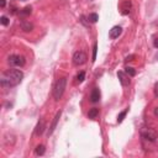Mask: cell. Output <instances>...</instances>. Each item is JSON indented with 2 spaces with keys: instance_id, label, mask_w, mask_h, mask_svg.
I'll use <instances>...</instances> for the list:
<instances>
[{
  "instance_id": "30bf717a",
  "label": "cell",
  "mask_w": 158,
  "mask_h": 158,
  "mask_svg": "<svg viewBox=\"0 0 158 158\" xmlns=\"http://www.w3.org/2000/svg\"><path fill=\"white\" fill-rule=\"evenodd\" d=\"M130 9H131V2L128 0H123V2L121 5V12H122V15H127L130 12Z\"/></svg>"
},
{
  "instance_id": "603a6c76",
  "label": "cell",
  "mask_w": 158,
  "mask_h": 158,
  "mask_svg": "<svg viewBox=\"0 0 158 158\" xmlns=\"http://www.w3.org/2000/svg\"><path fill=\"white\" fill-rule=\"evenodd\" d=\"M153 46H154L156 48H158V38H156V40L153 41Z\"/></svg>"
},
{
  "instance_id": "9a60e30c",
  "label": "cell",
  "mask_w": 158,
  "mask_h": 158,
  "mask_svg": "<svg viewBox=\"0 0 158 158\" xmlns=\"http://www.w3.org/2000/svg\"><path fill=\"white\" fill-rule=\"evenodd\" d=\"M31 11H32V7H31V6H26V7H23L22 10H20V15H21V16H26V15H30Z\"/></svg>"
},
{
  "instance_id": "2e32d148",
  "label": "cell",
  "mask_w": 158,
  "mask_h": 158,
  "mask_svg": "<svg viewBox=\"0 0 158 158\" xmlns=\"http://www.w3.org/2000/svg\"><path fill=\"white\" fill-rule=\"evenodd\" d=\"M125 69H126L125 72H126V73H127L130 77H135V75H136V70H135L132 67H126Z\"/></svg>"
},
{
  "instance_id": "277c9868",
  "label": "cell",
  "mask_w": 158,
  "mask_h": 158,
  "mask_svg": "<svg viewBox=\"0 0 158 158\" xmlns=\"http://www.w3.org/2000/svg\"><path fill=\"white\" fill-rule=\"evenodd\" d=\"M86 59H88V57L83 51H77L73 54V64L74 65H81L86 62Z\"/></svg>"
},
{
  "instance_id": "ba28073f",
  "label": "cell",
  "mask_w": 158,
  "mask_h": 158,
  "mask_svg": "<svg viewBox=\"0 0 158 158\" xmlns=\"http://www.w3.org/2000/svg\"><path fill=\"white\" fill-rule=\"evenodd\" d=\"M99 100H100V91H99L98 88H95V89H93V91L90 94V101L91 102H98Z\"/></svg>"
},
{
  "instance_id": "d6986e66",
  "label": "cell",
  "mask_w": 158,
  "mask_h": 158,
  "mask_svg": "<svg viewBox=\"0 0 158 158\" xmlns=\"http://www.w3.org/2000/svg\"><path fill=\"white\" fill-rule=\"evenodd\" d=\"M126 114H127V110H123L122 112H120V115L117 116V122H122L123 121V117L126 116Z\"/></svg>"
},
{
  "instance_id": "484cf974",
  "label": "cell",
  "mask_w": 158,
  "mask_h": 158,
  "mask_svg": "<svg viewBox=\"0 0 158 158\" xmlns=\"http://www.w3.org/2000/svg\"><path fill=\"white\" fill-rule=\"evenodd\" d=\"M154 116H156V117H158V106L154 109Z\"/></svg>"
},
{
  "instance_id": "6da1fadb",
  "label": "cell",
  "mask_w": 158,
  "mask_h": 158,
  "mask_svg": "<svg viewBox=\"0 0 158 158\" xmlns=\"http://www.w3.org/2000/svg\"><path fill=\"white\" fill-rule=\"evenodd\" d=\"M23 73L19 69H9L1 77V85L4 88H12L21 83Z\"/></svg>"
},
{
  "instance_id": "9c48e42d",
  "label": "cell",
  "mask_w": 158,
  "mask_h": 158,
  "mask_svg": "<svg viewBox=\"0 0 158 158\" xmlns=\"http://www.w3.org/2000/svg\"><path fill=\"white\" fill-rule=\"evenodd\" d=\"M60 111H58L57 114H56V116H54V118H53V122H52V125H51V127H49V131H48V135H52L53 133V131L56 130V126H57V122H58V120H59V117H60Z\"/></svg>"
},
{
  "instance_id": "52a82bcc",
  "label": "cell",
  "mask_w": 158,
  "mask_h": 158,
  "mask_svg": "<svg viewBox=\"0 0 158 158\" xmlns=\"http://www.w3.org/2000/svg\"><path fill=\"white\" fill-rule=\"evenodd\" d=\"M121 32H122V28L120 27V26H114L111 30H110V32H109V37L110 38H117L120 35H121Z\"/></svg>"
},
{
  "instance_id": "d4e9b609",
  "label": "cell",
  "mask_w": 158,
  "mask_h": 158,
  "mask_svg": "<svg viewBox=\"0 0 158 158\" xmlns=\"http://www.w3.org/2000/svg\"><path fill=\"white\" fill-rule=\"evenodd\" d=\"M133 58H135V56H128V57L126 58V60H133Z\"/></svg>"
},
{
  "instance_id": "ac0fdd59",
  "label": "cell",
  "mask_w": 158,
  "mask_h": 158,
  "mask_svg": "<svg viewBox=\"0 0 158 158\" xmlns=\"http://www.w3.org/2000/svg\"><path fill=\"white\" fill-rule=\"evenodd\" d=\"M84 79H85V73H84V72H80V73L77 75V81H78V83H81V81H84Z\"/></svg>"
},
{
  "instance_id": "7402d4cb",
  "label": "cell",
  "mask_w": 158,
  "mask_h": 158,
  "mask_svg": "<svg viewBox=\"0 0 158 158\" xmlns=\"http://www.w3.org/2000/svg\"><path fill=\"white\" fill-rule=\"evenodd\" d=\"M154 94H156V96L158 98V83L154 85Z\"/></svg>"
},
{
  "instance_id": "8992f818",
  "label": "cell",
  "mask_w": 158,
  "mask_h": 158,
  "mask_svg": "<svg viewBox=\"0 0 158 158\" xmlns=\"http://www.w3.org/2000/svg\"><path fill=\"white\" fill-rule=\"evenodd\" d=\"M117 77H118L120 83H121L123 86L130 85V75H128L126 72H118V73H117Z\"/></svg>"
},
{
  "instance_id": "ffe728a7",
  "label": "cell",
  "mask_w": 158,
  "mask_h": 158,
  "mask_svg": "<svg viewBox=\"0 0 158 158\" xmlns=\"http://www.w3.org/2000/svg\"><path fill=\"white\" fill-rule=\"evenodd\" d=\"M0 22H1V25H4V26H7V23H9V19H7L6 16H1V19H0Z\"/></svg>"
},
{
  "instance_id": "7a4b0ae2",
  "label": "cell",
  "mask_w": 158,
  "mask_h": 158,
  "mask_svg": "<svg viewBox=\"0 0 158 158\" xmlns=\"http://www.w3.org/2000/svg\"><path fill=\"white\" fill-rule=\"evenodd\" d=\"M65 85H67V78L65 77H63V78L57 80V83H56V85L53 88V98L57 101L63 96L64 90H65Z\"/></svg>"
},
{
  "instance_id": "7c38bea8",
  "label": "cell",
  "mask_w": 158,
  "mask_h": 158,
  "mask_svg": "<svg viewBox=\"0 0 158 158\" xmlns=\"http://www.w3.org/2000/svg\"><path fill=\"white\" fill-rule=\"evenodd\" d=\"M21 28H22L23 31L28 32V31H32V28H33V25H32L30 21H26V20H23V21H21Z\"/></svg>"
},
{
  "instance_id": "cb8c5ba5",
  "label": "cell",
  "mask_w": 158,
  "mask_h": 158,
  "mask_svg": "<svg viewBox=\"0 0 158 158\" xmlns=\"http://www.w3.org/2000/svg\"><path fill=\"white\" fill-rule=\"evenodd\" d=\"M5 4H6L5 0H0V6H1V7H5Z\"/></svg>"
},
{
  "instance_id": "8fae6325",
  "label": "cell",
  "mask_w": 158,
  "mask_h": 158,
  "mask_svg": "<svg viewBox=\"0 0 158 158\" xmlns=\"http://www.w3.org/2000/svg\"><path fill=\"white\" fill-rule=\"evenodd\" d=\"M43 131H44V121L41 120V121L37 123L36 128H35V135H36V136H41V135L43 133Z\"/></svg>"
},
{
  "instance_id": "5bb4252c",
  "label": "cell",
  "mask_w": 158,
  "mask_h": 158,
  "mask_svg": "<svg viewBox=\"0 0 158 158\" xmlns=\"http://www.w3.org/2000/svg\"><path fill=\"white\" fill-rule=\"evenodd\" d=\"M44 152H46V148H44V146H43V144L37 146V147H36V149H35L36 156H43V154H44Z\"/></svg>"
},
{
  "instance_id": "4fadbf2b",
  "label": "cell",
  "mask_w": 158,
  "mask_h": 158,
  "mask_svg": "<svg viewBox=\"0 0 158 158\" xmlns=\"http://www.w3.org/2000/svg\"><path fill=\"white\" fill-rule=\"evenodd\" d=\"M98 115H99V110H98L96 107L90 109V110H89V112H88L89 118H96V117H98Z\"/></svg>"
},
{
  "instance_id": "5b68a950",
  "label": "cell",
  "mask_w": 158,
  "mask_h": 158,
  "mask_svg": "<svg viewBox=\"0 0 158 158\" xmlns=\"http://www.w3.org/2000/svg\"><path fill=\"white\" fill-rule=\"evenodd\" d=\"M7 62L12 67H22L25 64V58L22 56H19V54H12L7 58Z\"/></svg>"
},
{
  "instance_id": "44dd1931",
  "label": "cell",
  "mask_w": 158,
  "mask_h": 158,
  "mask_svg": "<svg viewBox=\"0 0 158 158\" xmlns=\"http://www.w3.org/2000/svg\"><path fill=\"white\" fill-rule=\"evenodd\" d=\"M96 51H98V46L94 44V47H93V62L96 59Z\"/></svg>"
},
{
  "instance_id": "3957f363",
  "label": "cell",
  "mask_w": 158,
  "mask_h": 158,
  "mask_svg": "<svg viewBox=\"0 0 158 158\" xmlns=\"http://www.w3.org/2000/svg\"><path fill=\"white\" fill-rule=\"evenodd\" d=\"M141 136L147 141L154 142L157 138V132L151 127H142L141 128Z\"/></svg>"
},
{
  "instance_id": "e0dca14e",
  "label": "cell",
  "mask_w": 158,
  "mask_h": 158,
  "mask_svg": "<svg viewBox=\"0 0 158 158\" xmlns=\"http://www.w3.org/2000/svg\"><path fill=\"white\" fill-rule=\"evenodd\" d=\"M88 19H89L90 22H96L99 20V16H98V14H90Z\"/></svg>"
}]
</instances>
